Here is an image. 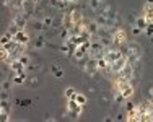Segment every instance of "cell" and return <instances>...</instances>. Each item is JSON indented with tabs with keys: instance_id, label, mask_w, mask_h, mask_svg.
I'll return each mask as SVG.
<instances>
[{
	"instance_id": "cell-30",
	"label": "cell",
	"mask_w": 153,
	"mask_h": 122,
	"mask_svg": "<svg viewBox=\"0 0 153 122\" xmlns=\"http://www.w3.org/2000/svg\"><path fill=\"white\" fill-rule=\"evenodd\" d=\"M0 119H2V122H7L10 119V112H5V111H0Z\"/></svg>"
},
{
	"instance_id": "cell-4",
	"label": "cell",
	"mask_w": 153,
	"mask_h": 122,
	"mask_svg": "<svg viewBox=\"0 0 153 122\" xmlns=\"http://www.w3.org/2000/svg\"><path fill=\"white\" fill-rule=\"evenodd\" d=\"M124 55L130 57V55H143V47L137 42H127L126 51H122Z\"/></svg>"
},
{
	"instance_id": "cell-31",
	"label": "cell",
	"mask_w": 153,
	"mask_h": 122,
	"mask_svg": "<svg viewBox=\"0 0 153 122\" xmlns=\"http://www.w3.org/2000/svg\"><path fill=\"white\" fill-rule=\"evenodd\" d=\"M28 85H30L31 88H36V87L39 85V80H38V77H33L31 80H30V83H28Z\"/></svg>"
},
{
	"instance_id": "cell-9",
	"label": "cell",
	"mask_w": 153,
	"mask_h": 122,
	"mask_svg": "<svg viewBox=\"0 0 153 122\" xmlns=\"http://www.w3.org/2000/svg\"><path fill=\"white\" fill-rule=\"evenodd\" d=\"M104 5V0H88V7L90 10H93L94 13H100L101 8Z\"/></svg>"
},
{
	"instance_id": "cell-11",
	"label": "cell",
	"mask_w": 153,
	"mask_h": 122,
	"mask_svg": "<svg viewBox=\"0 0 153 122\" xmlns=\"http://www.w3.org/2000/svg\"><path fill=\"white\" fill-rule=\"evenodd\" d=\"M10 69L15 72V73H18V72H25V70H26V67H25L23 64H21L20 60L16 59V60H13V62L10 64Z\"/></svg>"
},
{
	"instance_id": "cell-43",
	"label": "cell",
	"mask_w": 153,
	"mask_h": 122,
	"mask_svg": "<svg viewBox=\"0 0 153 122\" xmlns=\"http://www.w3.org/2000/svg\"><path fill=\"white\" fill-rule=\"evenodd\" d=\"M150 96H153V87L150 88Z\"/></svg>"
},
{
	"instance_id": "cell-33",
	"label": "cell",
	"mask_w": 153,
	"mask_h": 122,
	"mask_svg": "<svg viewBox=\"0 0 153 122\" xmlns=\"http://www.w3.org/2000/svg\"><path fill=\"white\" fill-rule=\"evenodd\" d=\"M54 77H56V78H62V77H64V70H57V72H54Z\"/></svg>"
},
{
	"instance_id": "cell-28",
	"label": "cell",
	"mask_w": 153,
	"mask_h": 122,
	"mask_svg": "<svg viewBox=\"0 0 153 122\" xmlns=\"http://www.w3.org/2000/svg\"><path fill=\"white\" fill-rule=\"evenodd\" d=\"M114 101L117 103V104H121V103H124V101H126V98H124V96L121 95V93L117 91V95H114Z\"/></svg>"
},
{
	"instance_id": "cell-25",
	"label": "cell",
	"mask_w": 153,
	"mask_h": 122,
	"mask_svg": "<svg viewBox=\"0 0 153 122\" xmlns=\"http://www.w3.org/2000/svg\"><path fill=\"white\" fill-rule=\"evenodd\" d=\"M124 106H126V111H127V112H132V111L135 109V106H137V104H134L132 101H129V99H126V103H124Z\"/></svg>"
},
{
	"instance_id": "cell-40",
	"label": "cell",
	"mask_w": 153,
	"mask_h": 122,
	"mask_svg": "<svg viewBox=\"0 0 153 122\" xmlns=\"http://www.w3.org/2000/svg\"><path fill=\"white\" fill-rule=\"evenodd\" d=\"M33 2H34L36 5H39V3H41V0H33Z\"/></svg>"
},
{
	"instance_id": "cell-34",
	"label": "cell",
	"mask_w": 153,
	"mask_h": 122,
	"mask_svg": "<svg viewBox=\"0 0 153 122\" xmlns=\"http://www.w3.org/2000/svg\"><path fill=\"white\" fill-rule=\"evenodd\" d=\"M145 31H147V34H148V36H152V34H153V24H148Z\"/></svg>"
},
{
	"instance_id": "cell-32",
	"label": "cell",
	"mask_w": 153,
	"mask_h": 122,
	"mask_svg": "<svg viewBox=\"0 0 153 122\" xmlns=\"http://www.w3.org/2000/svg\"><path fill=\"white\" fill-rule=\"evenodd\" d=\"M18 103H20V106H21V107H26V106H30V104H31L30 99H25V101H18Z\"/></svg>"
},
{
	"instance_id": "cell-13",
	"label": "cell",
	"mask_w": 153,
	"mask_h": 122,
	"mask_svg": "<svg viewBox=\"0 0 153 122\" xmlns=\"http://www.w3.org/2000/svg\"><path fill=\"white\" fill-rule=\"evenodd\" d=\"M72 13V20H74V24H83V15L76 10H70Z\"/></svg>"
},
{
	"instance_id": "cell-21",
	"label": "cell",
	"mask_w": 153,
	"mask_h": 122,
	"mask_svg": "<svg viewBox=\"0 0 153 122\" xmlns=\"http://www.w3.org/2000/svg\"><path fill=\"white\" fill-rule=\"evenodd\" d=\"M36 70H41V64L30 62V64L26 65V72H36Z\"/></svg>"
},
{
	"instance_id": "cell-17",
	"label": "cell",
	"mask_w": 153,
	"mask_h": 122,
	"mask_svg": "<svg viewBox=\"0 0 153 122\" xmlns=\"http://www.w3.org/2000/svg\"><path fill=\"white\" fill-rule=\"evenodd\" d=\"M0 111H5V112L12 114V104L8 103V99H2L0 101Z\"/></svg>"
},
{
	"instance_id": "cell-27",
	"label": "cell",
	"mask_w": 153,
	"mask_h": 122,
	"mask_svg": "<svg viewBox=\"0 0 153 122\" xmlns=\"http://www.w3.org/2000/svg\"><path fill=\"white\" fill-rule=\"evenodd\" d=\"M5 7H8L10 10H16V0H3Z\"/></svg>"
},
{
	"instance_id": "cell-26",
	"label": "cell",
	"mask_w": 153,
	"mask_h": 122,
	"mask_svg": "<svg viewBox=\"0 0 153 122\" xmlns=\"http://www.w3.org/2000/svg\"><path fill=\"white\" fill-rule=\"evenodd\" d=\"M42 23H44L46 28L54 26V18H52V16H44V18H42Z\"/></svg>"
},
{
	"instance_id": "cell-10",
	"label": "cell",
	"mask_w": 153,
	"mask_h": 122,
	"mask_svg": "<svg viewBox=\"0 0 153 122\" xmlns=\"http://www.w3.org/2000/svg\"><path fill=\"white\" fill-rule=\"evenodd\" d=\"M143 16H145V20L148 21V24H153V5L145 3V7H143Z\"/></svg>"
},
{
	"instance_id": "cell-18",
	"label": "cell",
	"mask_w": 153,
	"mask_h": 122,
	"mask_svg": "<svg viewBox=\"0 0 153 122\" xmlns=\"http://www.w3.org/2000/svg\"><path fill=\"white\" fill-rule=\"evenodd\" d=\"M10 41H13V34H10L8 31H7V33L2 36V39H0V44H2V46L3 44H8Z\"/></svg>"
},
{
	"instance_id": "cell-5",
	"label": "cell",
	"mask_w": 153,
	"mask_h": 122,
	"mask_svg": "<svg viewBox=\"0 0 153 122\" xmlns=\"http://www.w3.org/2000/svg\"><path fill=\"white\" fill-rule=\"evenodd\" d=\"M126 64H127V55H122L121 59H117L116 62L109 64L108 69H106V72H109V73H116V75H117L119 72H121V70L124 69V65H126Z\"/></svg>"
},
{
	"instance_id": "cell-15",
	"label": "cell",
	"mask_w": 153,
	"mask_h": 122,
	"mask_svg": "<svg viewBox=\"0 0 153 122\" xmlns=\"http://www.w3.org/2000/svg\"><path fill=\"white\" fill-rule=\"evenodd\" d=\"M74 26V20H72V13L68 12V13H64V28H70Z\"/></svg>"
},
{
	"instance_id": "cell-42",
	"label": "cell",
	"mask_w": 153,
	"mask_h": 122,
	"mask_svg": "<svg viewBox=\"0 0 153 122\" xmlns=\"http://www.w3.org/2000/svg\"><path fill=\"white\" fill-rule=\"evenodd\" d=\"M147 3L148 5H153V0H147Z\"/></svg>"
},
{
	"instance_id": "cell-14",
	"label": "cell",
	"mask_w": 153,
	"mask_h": 122,
	"mask_svg": "<svg viewBox=\"0 0 153 122\" xmlns=\"http://www.w3.org/2000/svg\"><path fill=\"white\" fill-rule=\"evenodd\" d=\"M135 26L140 28L142 31H145V30H147V26H148V21L145 20V16H138L135 20Z\"/></svg>"
},
{
	"instance_id": "cell-38",
	"label": "cell",
	"mask_w": 153,
	"mask_h": 122,
	"mask_svg": "<svg viewBox=\"0 0 153 122\" xmlns=\"http://www.w3.org/2000/svg\"><path fill=\"white\" fill-rule=\"evenodd\" d=\"M124 119H126V117H124L122 114H117V117H116V121H124Z\"/></svg>"
},
{
	"instance_id": "cell-41",
	"label": "cell",
	"mask_w": 153,
	"mask_h": 122,
	"mask_svg": "<svg viewBox=\"0 0 153 122\" xmlns=\"http://www.w3.org/2000/svg\"><path fill=\"white\" fill-rule=\"evenodd\" d=\"M65 2H72V3H76L78 0H65Z\"/></svg>"
},
{
	"instance_id": "cell-2",
	"label": "cell",
	"mask_w": 153,
	"mask_h": 122,
	"mask_svg": "<svg viewBox=\"0 0 153 122\" xmlns=\"http://www.w3.org/2000/svg\"><path fill=\"white\" fill-rule=\"evenodd\" d=\"M83 70H85L90 77H96V73L100 72V69H98V60L94 59V57H88L85 65H83Z\"/></svg>"
},
{
	"instance_id": "cell-3",
	"label": "cell",
	"mask_w": 153,
	"mask_h": 122,
	"mask_svg": "<svg viewBox=\"0 0 153 122\" xmlns=\"http://www.w3.org/2000/svg\"><path fill=\"white\" fill-rule=\"evenodd\" d=\"M82 109H83V106L78 104L75 99H68V103H67V111H68V114H70L72 119H78V116L82 114Z\"/></svg>"
},
{
	"instance_id": "cell-20",
	"label": "cell",
	"mask_w": 153,
	"mask_h": 122,
	"mask_svg": "<svg viewBox=\"0 0 153 122\" xmlns=\"http://www.w3.org/2000/svg\"><path fill=\"white\" fill-rule=\"evenodd\" d=\"M44 46H46V39L42 38V36H39V38L34 41V47H36V49H42Z\"/></svg>"
},
{
	"instance_id": "cell-22",
	"label": "cell",
	"mask_w": 153,
	"mask_h": 122,
	"mask_svg": "<svg viewBox=\"0 0 153 122\" xmlns=\"http://www.w3.org/2000/svg\"><path fill=\"white\" fill-rule=\"evenodd\" d=\"M68 38H70V31H68V28H62L60 30V39L62 41H68Z\"/></svg>"
},
{
	"instance_id": "cell-16",
	"label": "cell",
	"mask_w": 153,
	"mask_h": 122,
	"mask_svg": "<svg viewBox=\"0 0 153 122\" xmlns=\"http://www.w3.org/2000/svg\"><path fill=\"white\" fill-rule=\"evenodd\" d=\"M98 60V69H100V72H106L108 69V60H106V57H100V59H96Z\"/></svg>"
},
{
	"instance_id": "cell-8",
	"label": "cell",
	"mask_w": 153,
	"mask_h": 122,
	"mask_svg": "<svg viewBox=\"0 0 153 122\" xmlns=\"http://www.w3.org/2000/svg\"><path fill=\"white\" fill-rule=\"evenodd\" d=\"M12 23H15V24H16L18 30H25V26H26V23H28V18L25 16L23 13H16V15L13 16Z\"/></svg>"
},
{
	"instance_id": "cell-6",
	"label": "cell",
	"mask_w": 153,
	"mask_h": 122,
	"mask_svg": "<svg viewBox=\"0 0 153 122\" xmlns=\"http://www.w3.org/2000/svg\"><path fill=\"white\" fill-rule=\"evenodd\" d=\"M134 70H135V69H134V65L127 62L126 65H124V69L117 73V77L122 78V80H126V81H130L134 78Z\"/></svg>"
},
{
	"instance_id": "cell-29",
	"label": "cell",
	"mask_w": 153,
	"mask_h": 122,
	"mask_svg": "<svg viewBox=\"0 0 153 122\" xmlns=\"http://www.w3.org/2000/svg\"><path fill=\"white\" fill-rule=\"evenodd\" d=\"M34 30H39V31L46 30V26H44V23H42V20H41V21H34Z\"/></svg>"
},
{
	"instance_id": "cell-36",
	"label": "cell",
	"mask_w": 153,
	"mask_h": 122,
	"mask_svg": "<svg viewBox=\"0 0 153 122\" xmlns=\"http://www.w3.org/2000/svg\"><path fill=\"white\" fill-rule=\"evenodd\" d=\"M8 98H10V95H8L7 91H3V89H2V99H8Z\"/></svg>"
},
{
	"instance_id": "cell-24",
	"label": "cell",
	"mask_w": 153,
	"mask_h": 122,
	"mask_svg": "<svg viewBox=\"0 0 153 122\" xmlns=\"http://www.w3.org/2000/svg\"><path fill=\"white\" fill-rule=\"evenodd\" d=\"M18 60H20V62H21V64H23V65H25V67H26V65H28V64H30V62H31V59H30V55H26V54H21V55H20V57H18Z\"/></svg>"
},
{
	"instance_id": "cell-39",
	"label": "cell",
	"mask_w": 153,
	"mask_h": 122,
	"mask_svg": "<svg viewBox=\"0 0 153 122\" xmlns=\"http://www.w3.org/2000/svg\"><path fill=\"white\" fill-rule=\"evenodd\" d=\"M57 70H59V69H57V65H52V67H51V72H52V73H54V72H57Z\"/></svg>"
},
{
	"instance_id": "cell-35",
	"label": "cell",
	"mask_w": 153,
	"mask_h": 122,
	"mask_svg": "<svg viewBox=\"0 0 153 122\" xmlns=\"http://www.w3.org/2000/svg\"><path fill=\"white\" fill-rule=\"evenodd\" d=\"M140 33H142L140 28H137V26H134V28H132V34H135V36H137V34H140Z\"/></svg>"
},
{
	"instance_id": "cell-1",
	"label": "cell",
	"mask_w": 153,
	"mask_h": 122,
	"mask_svg": "<svg viewBox=\"0 0 153 122\" xmlns=\"http://www.w3.org/2000/svg\"><path fill=\"white\" fill-rule=\"evenodd\" d=\"M112 33V44L114 46H122V44H127V33L124 30H121V28H109Z\"/></svg>"
},
{
	"instance_id": "cell-7",
	"label": "cell",
	"mask_w": 153,
	"mask_h": 122,
	"mask_svg": "<svg viewBox=\"0 0 153 122\" xmlns=\"http://www.w3.org/2000/svg\"><path fill=\"white\" fill-rule=\"evenodd\" d=\"M13 41H16L18 44H21V46H26L28 42H30V34L25 30H20L15 36H13Z\"/></svg>"
},
{
	"instance_id": "cell-19",
	"label": "cell",
	"mask_w": 153,
	"mask_h": 122,
	"mask_svg": "<svg viewBox=\"0 0 153 122\" xmlns=\"http://www.w3.org/2000/svg\"><path fill=\"white\" fill-rule=\"evenodd\" d=\"M65 96H67V99H75V96H76V89L75 88H67L65 89Z\"/></svg>"
},
{
	"instance_id": "cell-37",
	"label": "cell",
	"mask_w": 153,
	"mask_h": 122,
	"mask_svg": "<svg viewBox=\"0 0 153 122\" xmlns=\"http://www.w3.org/2000/svg\"><path fill=\"white\" fill-rule=\"evenodd\" d=\"M100 103H101V104H104V106H108V99L106 98H100Z\"/></svg>"
},
{
	"instance_id": "cell-12",
	"label": "cell",
	"mask_w": 153,
	"mask_h": 122,
	"mask_svg": "<svg viewBox=\"0 0 153 122\" xmlns=\"http://www.w3.org/2000/svg\"><path fill=\"white\" fill-rule=\"evenodd\" d=\"M85 28H86V31H88V33L91 34V36L98 34V31H100V26H98V23H96V21H91V23L85 24Z\"/></svg>"
},
{
	"instance_id": "cell-23",
	"label": "cell",
	"mask_w": 153,
	"mask_h": 122,
	"mask_svg": "<svg viewBox=\"0 0 153 122\" xmlns=\"http://www.w3.org/2000/svg\"><path fill=\"white\" fill-rule=\"evenodd\" d=\"M75 101L78 103V104L85 106V104H86V96H85V95H80V93H76V96H75Z\"/></svg>"
}]
</instances>
